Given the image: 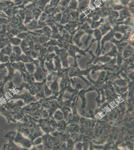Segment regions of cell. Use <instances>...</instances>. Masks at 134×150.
<instances>
[{"label":"cell","mask_w":134,"mask_h":150,"mask_svg":"<svg viewBox=\"0 0 134 150\" xmlns=\"http://www.w3.org/2000/svg\"><path fill=\"white\" fill-rule=\"evenodd\" d=\"M0 72L4 74H6L7 72V69L6 67L5 64H0Z\"/></svg>","instance_id":"obj_6"},{"label":"cell","mask_w":134,"mask_h":150,"mask_svg":"<svg viewBox=\"0 0 134 150\" xmlns=\"http://www.w3.org/2000/svg\"><path fill=\"white\" fill-rule=\"evenodd\" d=\"M17 134V132L15 131L9 132L7 133L4 138L6 140H8L9 143L8 144H6L3 145V150H23L24 149L21 148L17 146L14 142V139Z\"/></svg>","instance_id":"obj_1"},{"label":"cell","mask_w":134,"mask_h":150,"mask_svg":"<svg viewBox=\"0 0 134 150\" xmlns=\"http://www.w3.org/2000/svg\"><path fill=\"white\" fill-rule=\"evenodd\" d=\"M12 51H13V52H14V53L16 54L17 55L20 56L21 51L20 48L18 47H13Z\"/></svg>","instance_id":"obj_5"},{"label":"cell","mask_w":134,"mask_h":150,"mask_svg":"<svg viewBox=\"0 0 134 150\" xmlns=\"http://www.w3.org/2000/svg\"><path fill=\"white\" fill-rule=\"evenodd\" d=\"M9 57L7 55H0V62L2 63H5L9 61Z\"/></svg>","instance_id":"obj_4"},{"label":"cell","mask_w":134,"mask_h":150,"mask_svg":"<svg viewBox=\"0 0 134 150\" xmlns=\"http://www.w3.org/2000/svg\"><path fill=\"white\" fill-rule=\"evenodd\" d=\"M0 50H1V49H0Z\"/></svg>","instance_id":"obj_7"},{"label":"cell","mask_w":134,"mask_h":150,"mask_svg":"<svg viewBox=\"0 0 134 150\" xmlns=\"http://www.w3.org/2000/svg\"><path fill=\"white\" fill-rule=\"evenodd\" d=\"M5 66L7 68V70L8 71V74L7 76L4 78L3 81L0 82V93L2 94H5L4 91V86L5 84L8 82H10L13 79L15 76V72L16 70L12 66L10 62L9 61L7 63H5Z\"/></svg>","instance_id":"obj_2"},{"label":"cell","mask_w":134,"mask_h":150,"mask_svg":"<svg viewBox=\"0 0 134 150\" xmlns=\"http://www.w3.org/2000/svg\"><path fill=\"white\" fill-rule=\"evenodd\" d=\"M14 142L16 143L20 144L21 145H22L24 147H29L30 145V142L24 138L20 132L18 131L17 132V134L14 138Z\"/></svg>","instance_id":"obj_3"}]
</instances>
